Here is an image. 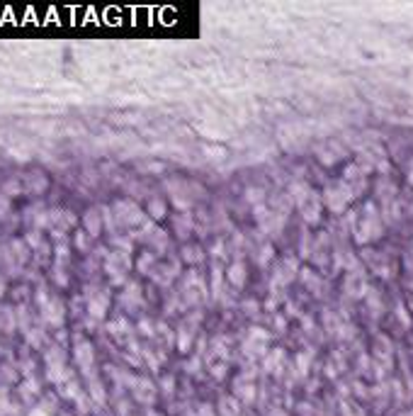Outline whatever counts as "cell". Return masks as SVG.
Segmentation results:
<instances>
[{
	"label": "cell",
	"mask_w": 413,
	"mask_h": 416,
	"mask_svg": "<svg viewBox=\"0 0 413 416\" xmlns=\"http://www.w3.org/2000/svg\"><path fill=\"white\" fill-rule=\"evenodd\" d=\"M85 226H88L90 236H98V232H100V217H98V212H88V217H85Z\"/></svg>",
	"instance_id": "2"
},
{
	"label": "cell",
	"mask_w": 413,
	"mask_h": 416,
	"mask_svg": "<svg viewBox=\"0 0 413 416\" xmlns=\"http://www.w3.org/2000/svg\"><path fill=\"white\" fill-rule=\"evenodd\" d=\"M226 275H229V280H231L233 285H238V287L246 283V275H243V265L241 263H233L231 268H229V273H226Z\"/></svg>",
	"instance_id": "1"
},
{
	"label": "cell",
	"mask_w": 413,
	"mask_h": 416,
	"mask_svg": "<svg viewBox=\"0 0 413 416\" xmlns=\"http://www.w3.org/2000/svg\"><path fill=\"white\" fill-rule=\"evenodd\" d=\"M3 290H5V283H3V280H0V294H3Z\"/></svg>",
	"instance_id": "3"
}]
</instances>
